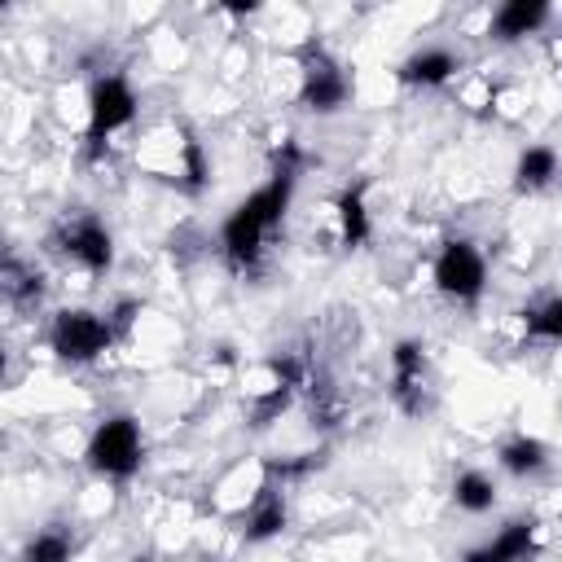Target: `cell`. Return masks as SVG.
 Listing matches in <instances>:
<instances>
[{
    "instance_id": "cell-1",
    "label": "cell",
    "mask_w": 562,
    "mask_h": 562,
    "mask_svg": "<svg viewBox=\"0 0 562 562\" xmlns=\"http://www.w3.org/2000/svg\"><path fill=\"white\" fill-rule=\"evenodd\" d=\"M294 184H299V149L285 145V158L277 162V171H272L250 198H241V202L224 215V224H220V250H224V259H228L233 268H250V263L263 255L268 233H272V228L285 220V211H290Z\"/></svg>"
},
{
    "instance_id": "cell-2",
    "label": "cell",
    "mask_w": 562,
    "mask_h": 562,
    "mask_svg": "<svg viewBox=\"0 0 562 562\" xmlns=\"http://www.w3.org/2000/svg\"><path fill=\"white\" fill-rule=\"evenodd\" d=\"M83 461H88V470L101 474V479H114V483L132 479V474L140 470V461H145V435H140V422H136L132 413H114V417H105V422L88 435Z\"/></svg>"
},
{
    "instance_id": "cell-3",
    "label": "cell",
    "mask_w": 562,
    "mask_h": 562,
    "mask_svg": "<svg viewBox=\"0 0 562 562\" xmlns=\"http://www.w3.org/2000/svg\"><path fill=\"white\" fill-rule=\"evenodd\" d=\"M299 101L312 114H338L351 101V79L342 61L316 40L299 48Z\"/></svg>"
},
{
    "instance_id": "cell-4",
    "label": "cell",
    "mask_w": 562,
    "mask_h": 562,
    "mask_svg": "<svg viewBox=\"0 0 562 562\" xmlns=\"http://www.w3.org/2000/svg\"><path fill=\"white\" fill-rule=\"evenodd\" d=\"M114 338H119V334H114L110 316L88 312V307H66V312H57L53 325H48V347H53V356L66 360V364H92L97 356L110 351Z\"/></svg>"
},
{
    "instance_id": "cell-5",
    "label": "cell",
    "mask_w": 562,
    "mask_h": 562,
    "mask_svg": "<svg viewBox=\"0 0 562 562\" xmlns=\"http://www.w3.org/2000/svg\"><path fill=\"white\" fill-rule=\"evenodd\" d=\"M430 277H435V290L448 294L452 303H479L487 290V259L470 237H452L439 246Z\"/></svg>"
},
{
    "instance_id": "cell-6",
    "label": "cell",
    "mask_w": 562,
    "mask_h": 562,
    "mask_svg": "<svg viewBox=\"0 0 562 562\" xmlns=\"http://www.w3.org/2000/svg\"><path fill=\"white\" fill-rule=\"evenodd\" d=\"M136 88H132V79L127 75H101V79H92V88H88V145L92 149H101L114 132H123L132 119H136Z\"/></svg>"
},
{
    "instance_id": "cell-7",
    "label": "cell",
    "mask_w": 562,
    "mask_h": 562,
    "mask_svg": "<svg viewBox=\"0 0 562 562\" xmlns=\"http://www.w3.org/2000/svg\"><path fill=\"white\" fill-rule=\"evenodd\" d=\"M53 246H57L70 263H79L83 272H105V268L114 263V237H110V228H105L97 215H75V220H66V224L53 233Z\"/></svg>"
},
{
    "instance_id": "cell-8",
    "label": "cell",
    "mask_w": 562,
    "mask_h": 562,
    "mask_svg": "<svg viewBox=\"0 0 562 562\" xmlns=\"http://www.w3.org/2000/svg\"><path fill=\"white\" fill-rule=\"evenodd\" d=\"M426 347L417 338H400L391 351V395L404 413L426 408Z\"/></svg>"
},
{
    "instance_id": "cell-9",
    "label": "cell",
    "mask_w": 562,
    "mask_h": 562,
    "mask_svg": "<svg viewBox=\"0 0 562 562\" xmlns=\"http://www.w3.org/2000/svg\"><path fill=\"white\" fill-rule=\"evenodd\" d=\"M285 522H290L285 492L277 487V479H268V483L255 492L250 509L241 514V536H246V544H263V540H277V536L285 531Z\"/></svg>"
},
{
    "instance_id": "cell-10",
    "label": "cell",
    "mask_w": 562,
    "mask_h": 562,
    "mask_svg": "<svg viewBox=\"0 0 562 562\" xmlns=\"http://www.w3.org/2000/svg\"><path fill=\"white\" fill-rule=\"evenodd\" d=\"M544 22H549V4L544 0H505V4H496L492 22H487V35L496 44H514V40L536 35Z\"/></svg>"
},
{
    "instance_id": "cell-11",
    "label": "cell",
    "mask_w": 562,
    "mask_h": 562,
    "mask_svg": "<svg viewBox=\"0 0 562 562\" xmlns=\"http://www.w3.org/2000/svg\"><path fill=\"white\" fill-rule=\"evenodd\" d=\"M461 70V61H457V53H448V48H417V53H408L404 61H400V83H408V88H443L452 75Z\"/></svg>"
},
{
    "instance_id": "cell-12",
    "label": "cell",
    "mask_w": 562,
    "mask_h": 562,
    "mask_svg": "<svg viewBox=\"0 0 562 562\" xmlns=\"http://www.w3.org/2000/svg\"><path fill=\"white\" fill-rule=\"evenodd\" d=\"M558 176V149L553 145H527L514 162V189L518 193H540Z\"/></svg>"
},
{
    "instance_id": "cell-13",
    "label": "cell",
    "mask_w": 562,
    "mask_h": 562,
    "mask_svg": "<svg viewBox=\"0 0 562 562\" xmlns=\"http://www.w3.org/2000/svg\"><path fill=\"white\" fill-rule=\"evenodd\" d=\"M334 215H338V237L342 246H364L373 224H369V206H364V184H347L334 198Z\"/></svg>"
},
{
    "instance_id": "cell-14",
    "label": "cell",
    "mask_w": 562,
    "mask_h": 562,
    "mask_svg": "<svg viewBox=\"0 0 562 562\" xmlns=\"http://www.w3.org/2000/svg\"><path fill=\"white\" fill-rule=\"evenodd\" d=\"M496 461L501 470H509L514 479H527V474H540L549 465V448L536 439V435H509L501 448H496Z\"/></svg>"
},
{
    "instance_id": "cell-15",
    "label": "cell",
    "mask_w": 562,
    "mask_h": 562,
    "mask_svg": "<svg viewBox=\"0 0 562 562\" xmlns=\"http://www.w3.org/2000/svg\"><path fill=\"white\" fill-rule=\"evenodd\" d=\"M452 501H457V509H465V514H487V509L496 505V483H492V474H483V470H461V474L452 479Z\"/></svg>"
},
{
    "instance_id": "cell-16",
    "label": "cell",
    "mask_w": 562,
    "mask_h": 562,
    "mask_svg": "<svg viewBox=\"0 0 562 562\" xmlns=\"http://www.w3.org/2000/svg\"><path fill=\"white\" fill-rule=\"evenodd\" d=\"M536 536H540V522L536 518H509L501 531H496V549L505 562H527L536 553Z\"/></svg>"
},
{
    "instance_id": "cell-17",
    "label": "cell",
    "mask_w": 562,
    "mask_h": 562,
    "mask_svg": "<svg viewBox=\"0 0 562 562\" xmlns=\"http://www.w3.org/2000/svg\"><path fill=\"white\" fill-rule=\"evenodd\" d=\"M70 553H75V536L53 522V527H44V531H35L26 540L22 562H70Z\"/></svg>"
},
{
    "instance_id": "cell-18",
    "label": "cell",
    "mask_w": 562,
    "mask_h": 562,
    "mask_svg": "<svg viewBox=\"0 0 562 562\" xmlns=\"http://www.w3.org/2000/svg\"><path fill=\"white\" fill-rule=\"evenodd\" d=\"M522 329L527 338H540V342H562V294L536 303L522 312Z\"/></svg>"
},
{
    "instance_id": "cell-19",
    "label": "cell",
    "mask_w": 562,
    "mask_h": 562,
    "mask_svg": "<svg viewBox=\"0 0 562 562\" xmlns=\"http://www.w3.org/2000/svg\"><path fill=\"white\" fill-rule=\"evenodd\" d=\"M461 562H505V558H501V549H496V544L487 540V544H479V549H470V553H465Z\"/></svg>"
},
{
    "instance_id": "cell-20",
    "label": "cell",
    "mask_w": 562,
    "mask_h": 562,
    "mask_svg": "<svg viewBox=\"0 0 562 562\" xmlns=\"http://www.w3.org/2000/svg\"><path fill=\"white\" fill-rule=\"evenodd\" d=\"M132 562H154V558H132Z\"/></svg>"
}]
</instances>
